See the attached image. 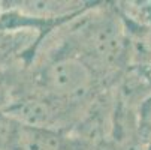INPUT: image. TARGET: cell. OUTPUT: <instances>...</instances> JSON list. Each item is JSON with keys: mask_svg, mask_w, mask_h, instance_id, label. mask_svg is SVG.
Masks as SVG:
<instances>
[{"mask_svg": "<svg viewBox=\"0 0 151 150\" xmlns=\"http://www.w3.org/2000/svg\"><path fill=\"white\" fill-rule=\"evenodd\" d=\"M51 54L81 60L103 87L112 89L130 68V38L117 2H94L44 36L33 57Z\"/></svg>", "mask_w": 151, "mask_h": 150, "instance_id": "obj_1", "label": "cell"}, {"mask_svg": "<svg viewBox=\"0 0 151 150\" xmlns=\"http://www.w3.org/2000/svg\"><path fill=\"white\" fill-rule=\"evenodd\" d=\"M9 150H97L90 143L78 135L52 129L36 128L17 122V128L11 141Z\"/></svg>", "mask_w": 151, "mask_h": 150, "instance_id": "obj_2", "label": "cell"}, {"mask_svg": "<svg viewBox=\"0 0 151 150\" xmlns=\"http://www.w3.org/2000/svg\"><path fill=\"white\" fill-rule=\"evenodd\" d=\"M138 126L142 137L151 144V93L141 102L138 108Z\"/></svg>", "mask_w": 151, "mask_h": 150, "instance_id": "obj_3", "label": "cell"}, {"mask_svg": "<svg viewBox=\"0 0 151 150\" xmlns=\"http://www.w3.org/2000/svg\"><path fill=\"white\" fill-rule=\"evenodd\" d=\"M2 12H3V6H2V2H0V17H2Z\"/></svg>", "mask_w": 151, "mask_h": 150, "instance_id": "obj_4", "label": "cell"}]
</instances>
